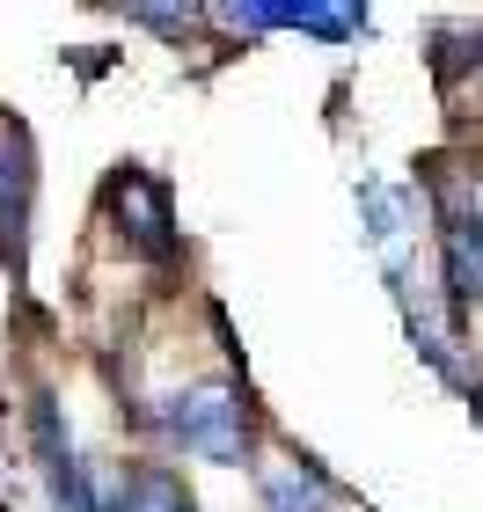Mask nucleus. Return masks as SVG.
<instances>
[{
    "instance_id": "nucleus-1",
    "label": "nucleus",
    "mask_w": 483,
    "mask_h": 512,
    "mask_svg": "<svg viewBox=\"0 0 483 512\" xmlns=\"http://www.w3.org/2000/svg\"><path fill=\"white\" fill-rule=\"evenodd\" d=\"M161 432H169L183 454H198V461H242V454H249V425H242V403H235L227 388L169 395V403H161Z\"/></svg>"
},
{
    "instance_id": "nucleus-2",
    "label": "nucleus",
    "mask_w": 483,
    "mask_h": 512,
    "mask_svg": "<svg viewBox=\"0 0 483 512\" xmlns=\"http://www.w3.org/2000/svg\"><path fill=\"white\" fill-rule=\"evenodd\" d=\"M110 205H118V235L132 256H176V227H169V191L140 169L110 176Z\"/></svg>"
},
{
    "instance_id": "nucleus-3",
    "label": "nucleus",
    "mask_w": 483,
    "mask_h": 512,
    "mask_svg": "<svg viewBox=\"0 0 483 512\" xmlns=\"http://www.w3.org/2000/svg\"><path fill=\"white\" fill-rule=\"evenodd\" d=\"M30 439H37L44 483H52V505H59V512H103L96 491H88V476H81V461H74V439H66L52 395H30Z\"/></svg>"
},
{
    "instance_id": "nucleus-4",
    "label": "nucleus",
    "mask_w": 483,
    "mask_h": 512,
    "mask_svg": "<svg viewBox=\"0 0 483 512\" xmlns=\"http://www.w3.org/2000/svg\"><path fill=\"white\" fill-rule=\"evenodd\" d=\"M30 191H37V169H30V139L22 125L0 132V256L22 271V249H30Z\"/></svg>"
},
{
    "instance_id": "nucleus-5",
    "label": "nucleus",
    "mask_w": 483,
    "mask_h": 512,
    "mask_svg": "<svg viewBox=\"0 0 483 512\" xmlns=\"http://www.w3.org/2000/svg\"><path fill=\"white\" fill-rule=\"evenodd\" d=\"M476 293H483V220L462 213L447 227V308H454V322L469 315Z\"/></svg>"
},
{
    "instance_id": "nucleus-6",
    "label": "nucleus",
    "mask_w": 483,
    "mask_h": 512,
    "mask_svg": "<svg viewBox=\"0 0 483 512\" xmlns=\"http://www.w3.org/2000/svg\"><path fill=\"white\" fill-rule=\"evenodd\" d=\"M110 512H198L191 498H183V483L169 469H140L118 483V498H110Z\"/></svg>"
},
{
    "instance_id": "nucleus-7",
    "label": "nucleus",
    "mask_w": 483,
    "mask_h": 512,
    "mask_svg": "<svg viewBox=\"0 0 483 512\" xmlns=\"http://www.w3.org/2000/svg\"><path fill=\"white\" fill-rule=\"evenodd\" d=\"M264 505H271V512H330L322 483H315V476H301V469L271 476V483H264Z\"/></svg>"
},
{
    "instance_id": "nucleus-8",
    "label": "nucleus",
    "mask_w": 483,
    "mask_h": 512,
    "mask_svg": "<svg viewBox=\"0 0 483 512\" xmlns=\"http://www.w3.org/2000/svg\"><path fill=\"white\" fill-rule=\"evenodd\" d=\"M286 30H308V37H352L359 30V15L352 8H315V0H286Z\"/></svg>"
},
{
    "instance_id": "nucleus-9",
    "label": "nucleus",
    "mask_w": 483,
    "mask_h": 512,
    "mask_svg": "<svg viewBox=\"0 0 483 512\" xmlns=\"http://www.w3.org/2000/svg\"><path fill=\"white\" fill-rule=\"evenodd\" d=\"M359 205H366V235H374L381 249H396V235H403V198H388L381 183H359Z\"/></svg>"
},
{
    "instance_id": "nucleus-10",
    "label": "nucleus",
    "mask_w": 483,
    "mask_h": 512,
    "mask_svg": "<svg viewBox=\"0 0 483 512\" xmlns=\"http://www.w3.org/2000/svg\"><path fill=\"white\" fill-rule=\"evenodd\" d=\"M476 66H483V37H476Z\"/></svg>"
}]
</instances>
